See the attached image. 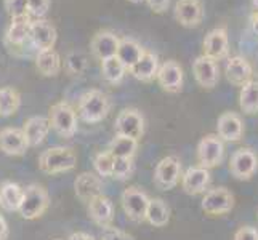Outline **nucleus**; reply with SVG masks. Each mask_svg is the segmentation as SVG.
Instances as JSON below:
<instances>
[{
	"label": "nucleus",
	"mask_w": 258,
	"mask_h": 240,
	"mask_svg": "<svg viewBox=\"0 0 258 240\" xmlns=\"http://www.w3.org/2000/svg\"><path fill=\"white\" fill-rule=\"evenodd\" d=\"M146 50L140 45V43L137 40L133 39H120L119 42V48H117V53H115V56H117V59L120 61V63L125 66V69L128 70L132 66L137 64V61L143 56V53Z\"/></svg>",
	"instance_id": "nucleus-27"
},
{
	"label": "nucleus",
	"mask_w": 258,
	"mask_h": 240,
	"mask_svg": "<svg viewBox=\"0 0 258 240\" xmlns=\"http://www.w3.org/2000/svg\"><path fill=\"white\" fill-rule=\"evenodd\" d=\"M225 158V141L221 139L217 133L206 135L198 144V162L201 167L215 168Z\"/></svg>",
	"instance_id": "nucleus-5"
},
{
	"label": "nucleus",
	"mask_w": 258,
	"mask_h": 240,
	"mask_svg": "<svg viewBox=\"0 0 258 240\" xmlns=\"http://www.w3.org/2000/svg\"><path fill=\"white\" fill-rule=\"evenodd\" d=\"M154 184L161 191H170L181 180V162L176 155H167L154 168Z\"/></svg>",
	"instance_id": "nucleus-7"
},
{
	"label": "nucleus",
	"mask_w": 258,
	"mask_h": 240,
	"mask_svg": "<svg viewBox=\"0 0 258 240\" xmlns=\"http://www.w3.org/2000/svg\"><path fill=\"white\" fill-rule=\"evenodd\" d=\"M233 240H258V230L252 226H242L234 232Z\"/></svg>",
	"instance_id": "nucleus-40"
},
{
	"label": "nucleus",
	"mask_w": 258,
	"mask_h": 240,
	"mask_svg": "<svg viewBox=\"0 0 258 240\" xmlns=\"http://www.w3.org/2000/svg\"><path fill=\"white\" fill-rule=\"evenodd\" d=\"M56 240H58V238H56Z\"/></svg>",
	"instance_id": "nucleus-47"
},
{
	"label": "nucleus",
	"mask_w": 258,
	"mask_h": 240,
	"mask_svg": "<svg viewBox=\"0 0 258 240\" xmlns=\"http://www.w3.org/2000/svg\"><path fill=\"white\" fill-rule=\"evenodd\" d=\"M5 10L12 18L28 16V0H5Z\"/></svg>",
	"instance_id": "nucleus-37"
},
{
	"label": "nucleus",
	"mask_w": 258,
	"mask_h": 240,
	"mask_svg": "<svg viewBox=\"0 0 258 240\" xmlns=\"http://www.w3.org/2000/svg\"><path fill=\"white\" fill-rule=\"evenodd\" d=\"M229 55V37L226 28L212 29L204 39V56L213 61H221Z\"/></svg>",
	"instance_id": "nucleus-12"
},
{
	"label": "nucleus",
	"mask_w": 258,
	"mask_h": 240,
	"mask_svg": "<svg viewBox=\"0 0 258 240\" xmlns=\"http://www.w3.org/2000/svg\"><path fill=\"white\" fill-rule=\"evenodd\" d=\"M120 202H122L123 213H125V216L130 221H133V223H143L146 219L149 197L143 189L135 188V186L127 188L122 192Z\"/></svg>",
	"instance_id": "nucleus-6"
},
{
	"label": "nucleus",
	"mask_w": 258,
	"mask_h": 240,
	"mask_svg": "<svg viewBox=\"0 0 258 240\" xmlns=\"http://www.w3.org/2000/svg\"><path fill=\"white\" fill-rule=\"evenodd\" d=\"M50 122L48 117H42V115H34V117L28 119L23 125V133L26 136V141H28L29 147H35L42 144L45 138L50 133Z\"/></svg>",
	"instance_id": "nucleus-22"
},
{
	"label": "nucleus",
	"mask_w": 258,
	"mask_h": 240,
	"mask_svg": "<svg viewBox=\"0 0 258 240\" xmlns=\"http://www.w3.org/2000/svg\"><path fill=\"white\" fill-rule=\"evenodd\" d=\"M217 135L226 143H237L244 136V122L236 112H223L217 122Z\"/></svg>",
	"instance_id": "nucleus-16"
},
{
	"label": "nucleus",
	"mask_w": 258,
	"mask_h": 240,
	"mask_svg": "<svg viewBox=\"0 0 258 240\" xmlns=\"http://www.w3.org/2000/svg\"><path fill=\"white\" fill-rule=\"evenodd\" d=\"M225 74L229 84H233L236 87H242L252 80L253 67L244 56H233L228 58Z\"/></svg>",
	"instance_id": "nucleus-20"
},
{
	"label": "nucleus",
	"mask_w": 258,
	"mask_h": 240,
	"mask_svg": "<svg viewBox=\"0 0 258 240\" xmlns=\"http://www.w3.org/2000/svg\"><path fill=\"white\" fill-rule=\"evenodd\" d=\"M111 111V101L101 90H88L79 98L77 112L79 117L87 123H98L108 117Z\"/></svg>",
	"instance_id": "nucleus-1"
},
{
	"label": "nucleus",
	"mask_w": 258,
	"mask_h": 240,
	"mask_svg": "<svg viewBox=\"0 0 258 240\" xmlns=\"http://www.w3.org/2000/svg\"><path fill=\"white\" fill-rule=\"evenodd\" d=\"M151 226L154 227H164L170 221V208L167 202L162 199H149V205L146 210V219Z\"/></svg>",
	"instance_id": "nucleus-29"
},
{
	"label": "nucleus",
	"mask_w": 258,
	"mask_h": 240,
	"mask_svg": "<svg viewBox=\"0 0 258 240\" xmlns=\"http://www.w3.org/2000/svg\"><path fill=\"white\" fill-rule=\"evenodd\" d=\"M21 106V96L15 88L4 87L0 88V117H10L18 112Z\"/></svg>",
	"instance_id": "nucleus-32"
},
{
	"label": "nucleus",
	"mask_w": 258,
	"mask_h": 240,
	"mask_svg": "<svg viewBox=\"0 0 258 240\" xmlns=\"http://www.w3.org/2000/svg\"><path fill=\"white\" fill-rule=\"evenodd\" d=\"M48 122L50 127L61 138H73L77 131V114L73 106L66 101H59L51 106Z\"/></svg>",
	"instance_id": "nucleus-4"
},
{
	"label": "nucleus",
	"mask_w": 258,
	"mask_h": 240,
	"mask_svg": "<svg viewBox=\"0 0 258 240\" xmlns=\"http://www.w3.org/2000/svg\"><path fill=\"white\" fill-rule=\"evenodd\" d=\"M201 208L210 216L226 215L234 208V195L226 188L209 189L201 202Z\"/></svg>",
	"instance_id": "nucleus-9"
},
{
	"label": "nucleus",
	"mask_w": 258,
	"mask_h": 240,
	"mask_svg": "<svg viewBox=\"0 0 258 240\" xmlns=\"http://www.w3.org/2000/svg\"><path fill=\"white\" fill-rule=\"evenodd\" d=\"M239 108L244 114H256L258 112V80H250L241 87L239 92Z\"/></svg>",
	"instance_id": "nucleus-30"
},
{
	"label": "nucleus",
	"mask_w": 258,
	"mask_h": 240,
	"mask_svg": "<svg viewBox=\"0 0 258 240\" xmlns=\"http://www.w3.org/2000/svg\"><path fill=\"white\" fill-rule=\"evenodd\" d=\"M88 216L92 218L95 224L100 227L111 226L114 219V205L104 194L96 195L95 199L88 202Z\"/></svg>",
	"instance_id": "nucleus-23"
},
{
	"label": "nucleus",
	"mask_w": 258,
	"mask_h": 240,
	"mask_svg": "<svg viewBox=\"0 0 258 240\" xmlns=\"http://www.w3.org/2000/svg\"><path fill=\"white\" fill-rule=\"evenodd\" d=\"M56 39H58L56 29L50 21L43 20V18H37V20L31 21L29 42L37 51L51 50L55 47Z\"/></svg>",
	"instance_id": "nucleus-11"
},
{
	"label": "nucleus",
	"mask_w": 258,
	"mask_h": 240,
	"mask_svg": "<svg viewBox=\"0 0 258 240\" xmlns=\"http://www.w3.org/2000/svg\"><path fill=\"white\" fill-rule=\"evenodd\" d=\"M252 4L255 7V10H258V0H252Z\"/></svg>",
	"instance_id": "nucleus-45"
},
{
	"label": "nucleus",
	"mask_w": 258,
	"mask_h": 240,
	"mask_svg": "<svg viewBox=\"0 0 258 240\" xmlns=\"http://www.w3.org/2000/svg\"><path fill=\"white\" fill-rule=\"evenodd\" d=\"M88 66V59L82 51L73 50L64 58V67L71 75H82Z\"/></svg>",
	"instance_id": "nucleus-34"
},
{
	"label": "nucleus",
	"mask_w": 258,
	"mask_h": 240,
	"mask_svg": "<svg viewBox=\"0 0 258 240\" xmlns=\"http://www.w3.org/2000/svg\"><path fill=\"white\" fill-rule=\"evenodd\" d=\"M101 240H135V238L117 227L106 226L101 229Z\"/></svg>",
	"instance_id": "nucleus-39"
},
{
	"label": "nucleus",
	"mask_w": 258,
	"mask_h": 240,
	"mask_svg": "<svg viewBox=\"0 0 258 240\" xmlns=\"http://www.w3.org/2000/svg\"><path fill=\"white\" fill-rule=\"evenodd\" d=\"M68 240H96L92 234H87V232H74L71 234Z\"/></svg>",
	"instance_id": "nucleus-42"
},
{
	"label": "nucleus",
	"mask_w": 258,
	"mask_h": 240,
	"mask_svg": "<svg viewBox=\"0 0 258 240\" xmlns=\"http://www.w3.org/2000/svg\"><path fill=\"white\" fill-rule=\"evenodd\" d=\"M210 181H212L210 170L201 165L189 167L184 173H181V188L189 195H198L206 192V189H209L210 186Z\"/></svg>",
	"instance_id": "nucleus-15"
},
{
	"label": "nucleus",
	"mask_w": 258,
	"mask_h": 240,
	"mask_svg": "<svg viewBox=\"0 0 258 240\" xmlns=\"http://www.w3.org/2000/svg\"><path fill=\"white\" fill-rule=\"evenodd\" d=\"M175 18L183 28H196L202 23L204 7L201 0H178L175 5Z\"/></svg>",
	"instance_id": "nucleus-17"
},
{
	"label": "nucleus",
	"mask_w": 258,
	"mask_h": 240,
	"mask_svg": "<svg viewBox=\"0 0 258 240\" xmlns=\"http://www.w3.org/2000/svg\"><path fill=\"white\" fill-rule=\"evenodd\" d=\"M138 149V141L128 138V136H122V135H115L112 141L109 143V152L112 157H123V158H133L137 154Z\"/></svg>",
	"instance_id": "nucleus-31"
},
{
	"label": "nucleus",
	"mask_w": 258,
	"mask_h": 240,
	"mask_svg": "<svg viewBox=\"0 0 258 240\" xmlns=\"http://www.w3.org/2000/svg\"><path fill=\"white\" fill-rule=\"evenodd\" d=\"M128 2H132V4H141L143 0H128Z\"/></svg>",
	"instance_id": "nucleus-46"
},
{
	"label": "nucleus",
	"mask_w": 258,
	"mask_h": 240,
	"mask_svg": "<svg viewBox=\"0 0 258 240\" xmlns=\"http://www.w3.org/2000/svg\"><path fill=\"white\" fill-rule=\"evenodd\" d=\"M31 16H21V18H12L10 26L7 28L5 40L7 43L15 47H21L29 40V28H31Z\"/></svg>",
	"instance_id": "nucleus-25"
},
{
	"label": "nucleus",
	"mask_w": 258,
	"mask_h": 240,
	"mask_svg": "<svg viewBox=\"0 0 258 240\" xmlns=\"http://www.w3.org/2000/svg\"><path fill=\"white\" fill-rule=\"evenodd\" d=\"M192 74L196 82H198L202 88L212 90L215 88L218 80H220V67L217 61H213L207 56H198L192 63Z\"/></svg>",
	"instance_id": "nucleus-13"
},
{
	"label": "nucleus",
	"mask_w": 258,
	"mask_h": 240,
	"mask_svg": "<svg viewBox=\"0 0 258 240\" xmlns=\"http://www.w3.org/2000/svg\"><path fill=\"white\" fill-rule=\"evenodd\" d=\"M157 82L167 93H180L183 88V67L173 59L164 61L157 70Z\"/></svg>",
	"instance_id": "nucleus-14"
},
{
	"label": "nucleus",
	"mask_w": 258,
	"mask_h": 240,
	"mask_svg": "<svg viewBox=\"0 0 258 240\" xmlns=\"http://www.w3.org/2000/svg\"><path fill=\"white\" fill-rule=\"evenodd\" d=\"M74 189H76L77 197L88 203L92 199H95L96 195L103 194V181L98 175L92 172H84L76 178Z\"/></svg>",
	"instance_id": "nucleus-21"
},
{
	"label": "nucleus",
	"mask_w": 258,
	"mask_h": 240,
	"mask_svg": "<svg viewBox=\"0 0 258 240\" xmlns=\"http://www.w3.org/2000/svg\"><path fill=\"white\" fill-rule=\"evenodd\" d=\"M146 2L154 13H164L170 5V0H146Z\"/></svg>",
	"instance_id": "nucleus-41"
},
{
	"label": "nucleus",
	"mask_w": 258,
	"mask_h": 240,
	"mask_svg": "<svg viewBox=\"0 0 258 240\" xmlns=\"http://www.w3.org/2000/svg\"><path fill=\"white\" fill-rule=\"evenodd\" d=\"M115 133L140 141L145 133V117L138 109H123L115 117Z\"/></svg>",
	"instance_id": "nucleus-10"
},
{
	"label": "nucleus",
	"mask_w": 258,
	"mask_h": 240,
	"mask_svg": "<svg viewBox=\"0 0 258 240\" xmlns=\"http://www.w3.org/2000/svg\"><path fill=\"white\" fill-rule=\"evenodd\" d=\"M112 165H114V157L111 155L109 150L104 152H98L93 158V167L98 173V176L108 178L112 175Z\"/></svg>",
	"instance_id": "nucleus-35"
},
{
	"label": "nucleus",
	"mask_w": 258,
	"mask_h": 240,
	"mask_svg": "<svg viewBox=\"0 0 258 240\" xmlns=\"http://www.w3.org/2000/svg\"><path fill=\"white\" fill-rule=\"evenodd\" d=\"M77 164V155L71 147L55 146L43 150L39 157V168L40 172L47 175H58L71 172Z\"/></svg>",
	"instance_id": "nucleus-2"
},
{
	"label": "nucleus",
	"mask_w": 258,
	"mask_h": 240,
	"mask_svg": "<svg viewBox=\"0 0 258 240\" xmlns=\"http://www.w3.org/2000/svg\"><path fill=\"white\" fill-rule=\"evenodd\" d=\"M50 10V0H28V12L35 18H43Z\"/></svg>",
	"instance_id": "nucleus-38"
},
{
	"label": "nucleus",
	"mask_w": 258,
	"mask_h": 240,
	"mask_svg": "<svg viewBox=\"0 0 258 240\" xmlns=\"http://www.w3.org/2000/svg\"><path fill=\"white\" fill-rule=\"evenodd\" d=\"M119 42H120V39L112 31H100V32H96L93 35L92 42H90L92 55L96 59H100V61L112 58V56H115V53H117Z\"/></svg>",
	"instance_id": "nucleus-18"
},
{
	"label": "nucleus",
	"mask_w": 258,
	"mask_h": 240,
	"mask_svg": "<svg viewBox=\"0 0 258 240\" xmlns=\"http://www.w3.org/2000/svg\"><path fill=\"white\" fill-rule=\"evenodd\" d=\"M133 173V158H123V157H114L112 165V178L115 180H128Z\"/></svg>",
	"instance_id": "nucleus-36"
},
{
	"label": "nucleus",
	"mask_w": 258,
	"mask_h": 240,
	"mask_svg": "<svg viewBox=\"0 0 258 240\" xmlns=\"http://www.w3.org/2000/svg\"><path fill=\"white\" fill-rule=\"evenodd\" d=\"M50 207V195L47 189H43L39 184H29L24 189L23 202L18 213L24 219H37L45 213Z\"/></svg>",
	"instance_id": "nucleus-3"
},
{
	"label": "nucleus",
	"mask_w": 258,
	"mask_h": 240,
	"mask_svg": "<svg viewBox=\"0 0 258 240\" xmlns=\"http://www.w3.org/2000/svg\"><path fill=\"white\" fill-rule=\"evenodd\" d=\"M159 66L161 64H159V58L156 53L145 51L143 56L137 61V64L128 69V72L141 82H151V80L156 78Z\"/></svg>",
	"instance_id": "nucleus-24"
},
{
	"label": "nucleus",
	"mask_w": 258,
	"mask_h": 240,
	"mask_svg": "<svg viewBox=\"0 0 258 240\" xmlns=\"http://www.w3.org/2000/svg\"><path fill=\"white\" fill-rule=\"evenodd\" d=\"M101 72H103V78L106 80V82L112 84V85H117L122 82L123 77H125L127 69L117 59V56H112V58L101 61Z\"/></svg>",
	"instance_id": "nucleus-33"
},
{
	"label": "nucleus",
	"mask_w": 258,
	"mask_h": 240,
	"mask_svg": "<svg viewBox=\"0 0 258 240\" xmlns=\"http://www.w3.org/2000/svg\"><path fill=\"white\" fill-rule=\"evenodd\" d=\"M24 189L13 181H5L0 186V207L7 211H18L23 202Z\"/></svg>",
	"instance_id": "nucleus-28"
},
{
	"label": "nucleus",
	"mask_w": 258,
	"mask_h": 240,
	"mask_svg": "<svg viewBox=\"0 0 258 240\" xmlns=\"http://www.w3.org/2000/svg\"><path fill=\"white\" fill-rule=\"evenodd\" d=\"M35 67L37 70L45 77H56L61 69H63V61H61L59 53L51 48L45 51H37L35 56Z\"/></svg>",
	"instance_id": "nucleus-26"
},
{
	"label": "nucleus",
	"mask_w": 258,
	"mask_h": 240,
	"mask_svg": "<svg viewBox=\"0 0 258 240\" xmlns=\"http://www.w3.org/2000/svg\"><path fill=\"white\" fill-rule=\"evenodd\" d=\"M28 141L21 128L8 127L0 130V150L7 155H23L28 150Z\"/></svg>",
	"instance_id": "nucleus-19"
},
{
	"label": "nucleus",
	"mask_w": 258,
	"mask_h": 240,
	"mask_svg": "<svg viewBox=\"0 0 258 240\" xmlns=\"http://www.w3.org/2000/svg\"><path fill=\"white\" fill-rule=\"evenodd\" d=\"M7 237H8V224L5 218L0 215V240H7Z\"/></svg>",
	"instance_id": "nucleus-43"
},
{
	"label": "nucleus",
	"mask_w": 258,
	"mask_h": 240,
	"mask_svg": "<svg viewBox=\"0 0 258 240\" xmlns=\"http://www.w3.org/2000/svg\"><path fill=\"white\" fill-rule=\"evenodd\" d=\"M250 24H252V31L258 35V10H255L250 16Z\"/></svg>",
	"instance_id": "nucleus-44"
},
{
	"label": "nucleus",
	"mask_w": 258,
	"mask_h": 240,
	"mask_svg": "<svg viewBox=\"0 0 258 240\" xmlns=\"http://www.w3.org/2000/svg\"><path fill=\"white\" fill-rule=\"evenodd\" d=\"M258 170V155L252 149H237L229 158V172L239 181H248Z\"/></svg>",
	"instance_id": "nucleus-8"
}]
</instances>
